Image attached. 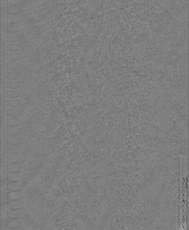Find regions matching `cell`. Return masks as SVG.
<instances>
[{
  "label": "cell",
  "instance_id": "ac0fdd59",
  "mask_svg": "<svg viewBox=\"0 0 189 230\" xmlns=\"http://www.w3.org/2000/svg\"><path fill=\"white\" fill-rule=\"evenodd\" d=\"M20 133V130L16 127H10L7 129V134L9 136H17Z\"/></svg>",
  "mask_w": 189,
  "mask_h": 230
},
{
  "label": "cell",
  "instance_id": "d4e9b609",
  "mask_svg": "<svg viewBox=\"0 0 189 230\" xmlns=\"http://www.w3.org/2000/svg\"><path fill=\"white\" fill-rule=\"evenodd\" d=\"M20 1L21 0H8V3L9 6H19Z\"/></svg>",
  "mask_w": 189,
  "mask_h": 230
},
{
  "label": "cell",
  "instance_id": "3957f363",
  "mask_svg": "<svg viewBox=\"0 0 189 230\" xmlns=\"http://www.w3.org/2000/svg\"><path fill=\"white\" fill-rule=\"evenodd\" d=\"M21 35L19 34H8L7 42L10 43H14L19 42L21 39Z\"/></svg>",
  "mask_w": 189,
  "mask_h": 230
},
{
  "label": "cell",
  "instance_id": "9a60e30c",
  "mask_svg": "<svg viewBox=\"0 0 189 230\" xmlns=\"http://www.w3.org/2000/svg\"><path fill=\"white\" fill-rule=\"evenodd\" d=\"M8 197L11 201L19 200L21 195L18 191H10L8 193Z\"/></svg>",
  "mask_w": 189,
  "mask_h": 230
},
{
  "label": "cell",
  "instance_id": "44dd1931",
  "mask_svg": "<svg viewBox=\"0 0 189 230\" xmlns=\"http://www.w3.org/2000/svg\"><path fill=\"white\" fill-rule=\"evenodd\" d=\"M20 148L16 145H12L8 147L7 152L9 154L17 155L20 152Z\"/></svg>",
  "mask_w": 189,
  "mask_h": 230
},
{
  "label": "cell",
  "instance_id": "30bf717a",
  "mask_svg": "<svg viewBox=\"0 0 189 230\" xmlns=\"http://www.w3.org/2000/svg\"><path fill=\"white\" fill-rule=\"evenodd\" d=\"M20 68V63L18 62H10L7 63V69L10 71H16Z\"/></svg>",
  "mask_w": 189,
  "mask_h": 230
},
{
  "label": "cell",
  "instance_id": "ffe728a7",
  "mask_svg": "<svg viewBox=\"0 0 189 230\" xmlns=\"http://www.w3.org/2000/svg\"><path fill=\"white\" fill-rule=\"evenodd\" d=\"M20 123V120L17 118H9L7 121L8 126L10 127L17 126H19Z\"/></svg>",
  "mask_w": 189,
  "mask_h": 230
},
{
  "label": "cell",
  "instance_id": "7c38bea8",
  "mask_svg": "<svg viewBox=\"0 0 189 230\" xmlns=\"http://www.w3.org/2000/svg\"><path fill=\"white\" fill-rule=\"evenodd\" d=\"M21 160L20 157L17 155L10 154L8 157V162L9 164L18 163Z\"/></svg>",
  "mask_w": 189,
  "mask_h": 230
},
{
  "label": "cell",
  "instance_id": "2e32d148",
  "mask_svg": "<svg viewBox=\"0 0 189 230\" xmlns=\"http://www.w3.org/2000/svg\"><path fill=\"white\" fill-rule=\"evenodd\" d=\"M20 78V73L18 71H11L7 73V78L9 80L18 79Z\"/></svg>",
  "mask_w": 189,
  "mask_h": 230
},
{
  "label": "cell",
  "instance_id": "603a6c76",
  "mask_svg": "<svg viewBox=\"0 0 189 230\" xmlns=\"http://www.w3.org/2000/svg\"><path fill=\"white\" fill-rule=\"evenodd\" d=\"M20 96V92L19 91L10 90L7 91V97L10 98H16Z\"/></svg>",
  "mask_w": 189,
  "mask_h": 230
},
{
  "label": "cell",
  "instance_id": "9c48e42d",
  "mask_svg": "<svg viewBox=\"0 0 189 230\" xmlns=\"http://www.w3.org/2000/svg\"><path fill=\"white\" fill-rule=\"evenodd\" d=\"M7 141L9 145H17L21 143V139L19 137H16L15 136H10L7 138Z\"/></svg>",
  "mask_w": 189,
  "mask_h": 230
},
{
  "label": "cell",
  "instance_id": "ba28073f",
  "mask_svg": "<svg viewBox=\"0 0 189 230\" xmlns=\"http://www.w3.org/2000/svg\"><path fill=\"white\" fill-rule=\"evenodd\" d=\"M21 178V175L19 172H10L8 175L7 180L9 182H18Z\"/></svg>",
  "mask_w": 189,
  "mask_h": 230
},
{
  "label": "cell",
  "instance_id": "8fae6325",
  "mask_svg": "<svg viewBox=\"0 0 189 230\" xmlns=\"http://www.w3.org/2000/svg\"><path fill=\"white\" fill-rule=\"evenodd\" d=\"M19 43H9L7 45V50L8 52H17L20 49Z\"/></svg>",
  "mask_w": 189,
  "mask_h": 230
},
{
  "label": "cell",
  "instance_id": "d6986e66",
  "mask_svg": "<svg viewBox=\"0 0 189 230\" xmlns=\"http://www.w3.org/2000/svg\"><path fill=\"white\" fill-rule=\"evenodd\" d=\"M7 106L10 108H17L20 105V101L17 99H8L7 101Z\"/></svg>",
  "mask_w": 189,
  "mask_h": 230
},
{
  "label": "cell",
  "instance_id": "7402d4cb",
  "mask_svg": "<svg viewBox=\"0 0 189 230\" xmlns=\"http://www.w3.org/2000/svg\"><path fill=\"white\" fill-rule=\"evenodd\" d=\"M21 169L20 165L18 163L9 164L8 166V170L10 172H19Z\"/></svg>",
  "mask_w": 189,
  "mask_h": 230
},
{
  "label": "cell",
  "instance_id": "4fadbf2b",
  "mask_svg": "<svg viewBox=\"0 0 189 230\" xmlns=\"http://www.w3.org/2000/svg\"><path fill=\"white\" fill-rule=\"evenodd\" d=\"M21 185L20 183L17 182H12L8 184V190L9 191H18L20 189Z\"/></svg>",
  "mask_w": 189,
  "mask_h": 230
},
{
  "label": "cell",
  "instance_id": "7a4b0ae2",
  "mask_svg": "<svg viewBox=\"0 0 189 230\" xmlns=\"http://www.w3.org/2000/svg\"><path fill=\"white\" fill-rule=\"evenodd\" d=\"M22 215V211L20 209L11 210L7 213V217L12 219H19Z\"/></svg>",
  "mask_w": 189,
  "mask_h": 230
},
{
  "label": "cell",
  "instance_id": "5bb4252c",
  "mask_svg": "<svg viewBox=\"0 0 189 230\" xmlns=\"http://www.w3.org/2000/svg\"><path fill=\"white\" fill-rule=\"evenodd\" d=\"M20 81L18 80H9L7 81V87L8 89H18L20 87Z\"/></svg>",
  "mask_w": 189,
  "mask_h": 230
},
{
  "label": "cell",
  "instance_id": "e0dca14e",
  "mask_svg": "<svg viewBox=\"0 0 189 230\" xmlns=\"http://www.w3.org/2000/svg\"><path fill=\"white\" fill-rule=\"evenodd\" d=\"M20 55L19 53H10L7 55V60L11 61H16L20 59Z\"/></svg>",
  "mask_w": 189,
  "mask_h": 230
},
{
  "label": "cell",
  "instance_id": "6da1fadb",
  "mask_svg": "<svg viewBox=\"0 0 189 230\" xmlns=\"http://www.w3.org/2000/svg\"><path fill=\"white\" fill-rule=\"evenodd\" d=\"M19 200L11 201L8 205V208L10 210L20 209L23 207V202Z\"/></svg>",
  "mask_w": 189,
  "mask_h": 230
},
{
  "label": "cell",
  "instance_id": "8992f818",
  "mask_svg": "<svg viewBox=\"0 0 189 230\" xmlns=\"http://www.w3.org/2000/svg\"><path fill=\"white\" fill-rule=\"evenodd\" d=\"M8 25L18 24L21 21V18L18 15H8Z\"/></svg>",
  "mask_w": 189,
  "mask_h": 230
},
{
  "label": "cell",
  "instance_id": "52a82bcc",
  "mask_svg": "<svg viewBox=\"0 0 189 230\" xmlns=\"http://www.w3.org/2000/svg\"><path fill=\"white\" fill-rule=\"evenodd\" d=\"M20 30V27L19 25H9L7 27L8 34H19Z\"/></svg>",
  "mask_w": 189,
  "mask_h": 230
},
{
  "label": "cell",
  "instance_id": "cb8c5ba5",
  "mask_svg": "<svg viewBox=\"0 0 189 230\" xmlns=\"http://www.w3.org/2000/svg\"><path fill=\"white\" fill-rule=\"evenodd\" d=\"M20 111L17 109H7V116L9 117H15L19 116Z\"/></svg>",
  "mask_w": 189,
  "mask_h": 230
},
{
  "label": "cell",
  "instance_id": "5b68a950",
  "mask_svg": "<svg viewBox=\"0 0 189 230\" xmlns=\"http://www.w3.org/2000/svg\"><path fill=\"white\" fill-rule=\"evenodd\" d=\"M21 224V221L19 219H12L8 222L7 226L10 229H15L20 227Z\"/></svg>",
  "mask_w": 189,
  "mask_h": 230
},
{
  "label": "cell",
  "instance_id": "277c9868",
  "mask_svg": "<svg viewBox=\"0 0 189 230\" xmlns=\"http://www.w3.org/2000/svg\"><path fill=\"white\" fill-rule=\"evenodd\" d=\"M21 12V8L20 6H10L8 9V15H18Z\"/></svg>",
  "mask_w": 189,
  "mask_h": 230
}]
</instances>
